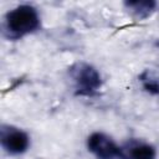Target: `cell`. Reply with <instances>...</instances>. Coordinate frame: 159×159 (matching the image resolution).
<instances>
[{"label":"cell","mask_w":159,"mask_h":159,"mask_svg":"<svg viewBox=\"0 0 159 159\" xmlns=\"http://www.w3.org/2000/svg\"><path fill=\"white\" fill-rule=\"evenodd\" d=\"M41 26V19L36 7L21 4L10 10L4 19V32L10 40H19L34 34Z\"/></svg>","instance_id":"cell-1"},{"label":"cell","mask_w":159,"mask_h":159,"mask_svg":"<svg viewBox=\"0 0 159 159\" xmlns=\"http://www.w3.org/2000/svg\"><path fill=\"white\" fill-rule=\"evenodd\" d=\"M73 92L80 97H93L103 84L99 71L87 62H77L68 68Z\"/></svg>","instance_id":"cell-2"},{"label":"cell","mask_w":159,"mask_h":159,"mask_svg":"<svg viewBox=\"0 0 159 159\" xmlns=\"http://www.w3.org/2000/svg\"><path fill=\"white\" fill-rule=\"evenodd\" d=\"M87 149L97 159H124L122 148L102 132H94L87 138Z\"/></svg>","instance_id":"cell-3"},{"label":"cell","mask_w":159,"mask_h":159,"mask_svg":"<svg viewBox=\"0 0 159 159\" xmlns=\"http://www.w3.org/2000/svg\"><path fill=\"white\" fill-rule=\"evenodd\" d=\"M0 143L7 154L20 155L30 148V137L17 127L2 124L0 128Z\"/></svg>","instance_id":"cell-4"},{"label":"cell","mask_w":159,"mask_h":159,"mask_svg":"<svg viewBox=\"0 0 159 159\" xmlns=\"http://www.w3.org/2000/svg\"><path fill=\"white\" fill-rule=\"evenodd\" d=\"M124 159H155L157 150L155 148L144 142L133 140L127 144L125 148H122Z\"/></svg>","instance_id":"cell-5"},{"label":"cell","mask_w":159,"mask_h":159,"mask_svg":"<svg viewBox=\"0 0 159 159\" xmlns=\"http://www.w3.org/2000/svg\"><path fill=\"white\" fill-rule=\"evenodd\" d=\"M125 10L135 20H145L150 17L157 9V2L153 0H137V1H125Z\"/></svg>","instance_id":"cell-6"},{"label":"cell","mask_w":159,"mask_h":159,"mask_svg":"<svg viewBox=\"0 0 159 159\" xmlns=\"http://www.w3.org/2000/svg\"><path fill=\"white\" fill-rule=\"evenodd\" d=\"M158 46H159V42H158Z\"/></svg>","instance_id":"cell-7"}]
</instances>
